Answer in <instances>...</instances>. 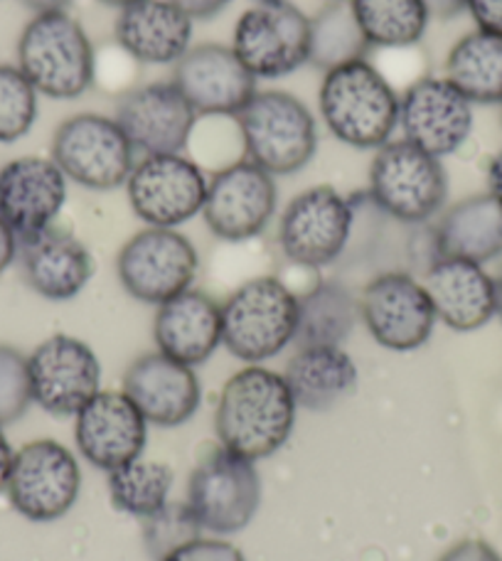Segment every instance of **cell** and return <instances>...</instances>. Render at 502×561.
Masks as SVG:
<instances>
[{
    "instance_id": "ba28073f",
    "label": "cell",
    "mask_w": 502,
    "mask_h": 561,
    "mask_svg": "<svg viewBox=\"0 0 502 561\" xmlns=\"http://www.w3.org/2000/svg\"><path fill=\"white\" fill-rule=\"evenodd\" d=\"M134 146L116 118L104 114H75L57 126L53 158L67 180L87 190H116L134 170Z\"/></svg>"
},
{
    "instance_id": "c3c4849f",
    "label": "cell",
    "mask_w": 502,
    "mask_h": 561,
    "mask_svg": "<svg viewBox=\"0 0 502 561\" xmlns=\"http://www.w3.org/2000/svg\"><path fill=\"white\" fill-rule=\"evenodd\" d=\"M254 3H276V0H254Z\"/></svg>"
},
{
    "instance_id": "8992f818",
    "label": "cell",
    "mask_w": 502,
    "mask_h": 561,
    "mask_svg": "<svg viewBox=\"0 0 502 561\" xmlns=\"http://www.w3.org/2000/svg\"><path fill=\"white\" fill-rule=\"evenodd\" d=\"M369 195L381 213L404 225H421L446 205L448 178L441 158L409 140H389L369 165Z\"/></svg>"
},
{
    "instance_id": "484cf974",
    "label": "cell",
    "mask_w": 502,
    "mask_h": 561,
    "mask_svg": "<svg viewBox=\"0 0 502 561\" xmlns=\"http://www.w3.org/2000/svg\"><path fill=\"white\" fill-rule=\"evenodd\" d=\"M193 23L170 0H136L118 10L114 37L140 65H175L193 47Z\"/></svg>"
},
{
    "instance_id": "f546056e",
    "label": "cell",
    "mask_w": 502,
    "mask_h": 561,
    "mask_svg": "<svg viewBox=\"0 0 502 561\" xmlns=\"http://www.w3.org/2000/svg\"><path fill=\"white\" fill-rule=\"evenodd\" d=\"M360 318V300L338 280H323L298 298L296 347H340L353 335Z\"/></svg>"
},
{
    "instance_id": "ee69618b",
    "label": "cell",
    "mask_w": 502,
    "mask_h": 561,
    "mask_svg": "<svg viewBox=\"0 0 502 561\" xmlns=\"http://www.w3.org/2000/svg\"><path fill=\"white\" fill-rule=\"evenodd\" d=\"M488 193L495 195L500 203H502V150L500 153L490 160L488 165Z\"/></svg>"
},
{
    "instance_id": "836d02e7",
    "label": "cell",
    "mask_w": 502,
    "mask_h": 561,
    "mask_svg": "<svg viewBox=\"0 0 502 561\" xmlns=\"http://www.w3.org/2000/svg\"><path fill=\"white\" fill-rule=\"evenodd\" d=\"M37 89L18 65H0V144H15L37 122Z\"/></svg>"
},
{
    "instance_id": "60d3db41",
    "label": "cell",
    "mask_w": 502,
    "mask_h": 561,
    "mask_svg": "<svg viewBox=\"0 0 502 561\" xmlns=\"http://www.w3.org/2000/svg\"><path fill=\"white\" fill-rule=\"evenodd\" d=\"M421 3H424L431 18L438 20H454L468 10V0H421Z\"/></svg>"
},
{
    "instance_id": "cb8c5ba5",
    "label": "cell",
    "mask_w": 502,
    "mask_h": 561,
    "mask_svg": "<svg viewBox=\"0 0 502 561\" xmlns=\"http://www.w3.org/2000/svg\"><path fill=\"white\" fill-rule=\"evenodd\" d=\"M424 288L436 318L456 333H474L495 318L493 274H488L483 264L436 256L426 272Z\"/></svg>"
},
{
    "instance_id": "f35d334b",
    "label": "cell",
    "mask_w": 502,
    "mask_h": 561,
    "mask_svg": "<svg viewBox=\"0 0 502 561\" xmlns=\"http://www.w3.org/2000/svg\"><path fill=\"white\" fill-rule=\"evenodd\" d=\"M438 561H502V557L483 539H464L448 549Z\"/></svg>"
},
{
    "instance_id": "d6a6232c",
    "label": "cell",
    "mask_w": 502,
    "mask_h": 561,
    "mask_svg": "<svg viewBox=\"0 0 502 561\" xmlns=\"http://www.w3.org/2000/svg\"><path fill=\"white\" fill-rule=\"evenodd\" d=\"M355 20L373 47H411L429 27V10L421 0H350Z\"/></svg>"
},
{
    "instance_id": "74e56055",
    "label": "cell",
    "mask_w": 502,
    "mask_h": 561,
    "mask_svg": "<svg viewBox=\"0 0 502 561\" xmlns=\"http://www.w3.org/2000/svg\"><path fill=\"white\" fill-rule=\"evenodd\" d=\"M468 13L478 30L502 37V0H468Z\"/></svg>"
},
{
    "instance_id": "5bb4252c",
    "label": "cell",
    "mask_w": 502,
    "mask_h": 561,
    "mask_svg": "<svg viewBox=\"0 0 502 561\" xmlns=\"http://www.w3.org/2000/svg\"><path fill=\"white\" fill-rule=\"evenodd\" d=\"M360 318L375 343L391 353H411L434 335L436 310L429 290L404 272L379 274L360 296Z\"/></svg>"
},
{
    "instance_id": "30bf717a",
    "label": "cell",
    "mask_w": 502,
    "mask_h": 561,
    "mask_svg": "<svg viewBox=\"0 0 502 561\" xmlns=\"http://www.w3.org/2000/svg\"><path fill=\"white\" fill-rule=\"evenodd\" d=\"M5 490L18 515L30 523H55L75 507L82 470L72 450L59 440H30L15 450Z\"/></svg>"
},
{
    "instance_id": "ab89813d",
    "label": "cell",
    "mask_w": 502,
    "mask_h": 561,
    "mask_svg": "<svg viewBox=\"0 0 502 561\" xmlns=\"http://www.w3.org/2000/svg\"><path fill=\"white\" fill-rule=\"evenodd\" d=\"M178 5L187 18L193 20H209L223 13V10L232 3V0H170Z\"/></svg>"
},
{
    "instance_id": "d6986e66",
    "label": "cell",
    "mask_w": 502,
    "mask_h": 561,
    "mask_svg": "<svg viewBox=\"0 0 502 561\" xmlns=\"http://www.w3.org/2000/svg\"><path fill=\"white\" fill-rule=\"evenodd\" d=\"M67 175L53 158L23 156L0 168V217L18 239L55 227L67 203Z\"/></svg>"
},
{
    "instance_id": "ac0fdd59",
    "label": "cell",
    "mask_w": 502,
    "mask_h": 561,
    "mask_svg": "<svg viewBox=\"0 0 502 561\" xmlns=\"http://www.w3.org/2000/svg\"><path fill=\"white\" fill-rule=\"evenodd\" d=\"M197 116H237L256 94V77L227 45H195L170 77Z\"/></svg>"
},
{
    "instance_id": "2e32d148",
    "label": "cell",
    "mask_w": 502,
    "mask_h": 561,
    "mask_svg": "<svg viewBox=\"0 0 502 561\" xmlns=\"http://www.w3.org/2000/svg\"><path fill=\"white\" fill-rule=\"evenodd\" d=\"M276 203L278 190L274 175L244 158L223 168L209 180L203 217L217 239L247 242L271 225Z\"/></svg>"
},
{
    "instance_id": "1f68e13d",
    "label": "cell",
    "mask_w": 502,
    "mask_h": 561,
    "mask_svg": "<svg viewBox=\"0 0 502 561\" xmlns=\"http://www.w3.org/2000/svg\"><path fill=\"white\" fill-rule=\"evenodd\" d=\"M175 473L163 460L136 458L109 473V497L122 513L148 519L170 503Z\"/></svg>"
},
{
    "instance_id": "44dd1931",
    "label": "cell",
    "mask_w": 502,
    "mask_h": 561,
    "mask_svg": "<svg viewBox=\"0 0 502 561\" xmlns=\"http://www.w3.org/2000/svg\"><path fill=\"white\" fill-rule=\"evenodd\" d=\"M148 421L124 392H99L75 416V444L94 468L112 470L144 456Z\"/></svg>"
},
{
    "instance_id": "603a6c76",
    "label": "cell",
    "mask_w": 502,
    "mask_h": 561,
    "mask_svg": "<svg viewBox=\"0 0 502 561\" xmlns=\"http://www.w3.org/2000/svg\"><path fill=\"white\" fill-rule=\"evenodd\" d=\"M18 259L27 286L47 300H72L94 276V259L75 234L49 227L18 239Z\"/></svg>"
},
{
    "instance_id": "4316f807",
    "label": "cell",
    "mask_w": 502,
    "mask_h": 561,
    "mask_svg": "<svg viewBox=\"0 0 502 561\" xmlns=\"http://www.w3.org/2000/svg\"><path fill=\"white\" fill-rule=\"evenodd\" d=\"M436 256L488 264L502 256V203L490 193L448 207L434 229Z\"/></svg>"
},
{
    "instance_id": "83f0119b",
    "label": "cell",
    "mask_w": 502,
    "mask_h": 561,
    "mask_svg": "<svg viewBox=\"0 0 502 561\" xmlns=\"http://www.w3.org/2000/svg\"><path fill=\"white\" fill-rule=\"evenodd\" d=\"M284 379L300 409L328 412L355 392L357 365L343 347H298L288 359Z\"/></svg>"
},
{
    "instance_id": "e0dca14e",
    "label": "cell",
    "mask_w": 502,
    "mask_h": 561,
    "mask_svg": "<svg viewBox=\"0 0 502 561\" xmlns=\"http://www.w3.org/2000/svg\"><path fill=\"white\" fill-rule=\"evenodd\" d=\"M399 126L404 140L424 153L454 156L474 131V104L446 77L417 79L401 94Z\"/></svg>"
},
{
    "instance_id": "bcb514c9",
    "label": "cell",
    "mask_w": 502,
    "mask_h": 561,
    "mask_svg": "<svg viewBox=\"0 0 502 561\" xmlns=\"http://www.w3.org/2000/svg\"><path fill=\"white\" fill-rule=\"evenodd\" d=\"M493 284H495V316L502 320V264L493 274Z\"/></svg>"
},
{
    "instance_id": "7a4b0ae2",
    "label": "cell",
    "mask_w": 502,
    "mask_h": 561,
    "mask_svg": "<svg viewBox=\"0 0 502 561\" xmlns=\"http://www.w3.org/2000/svg\"><path fill=\"white\" fill-rule=\"evenodd\" d=\"M401 96L389 79L367 59L326 72L318 92L320 116L340 144L357 150H377L399 126Z\"/></svg>"
},
{
    "instance_id": "4fadbf2b",
    "label": "cell",
    "mask_w": 502,
    "mask_h": 561,
    "mask_svg": "<svg viewBox=\"0 0 502 561\" xmlns=\"http://www.w3.org/2000/svg\"><path fill=\"white\" fill-rule=\"evenodd\" d=\"M355 213L330 185L304 190L286 205L278 225V242L290 262L323 268L345 252L353 234Z\"/></svg>"
},
{
    "instance_id": "d590c367",
    "label": "cell",
    "mask_w": 502,
    "mask_h": 561,
    "mask_svg": "<svg viewBox=\"0 0 502 561\" xmlns=\"http://www.w3.org/2000/svg\"><path fill=\"white\" fill-rule=\"evenodd\" d=\"M27 357L10 345H0V426L15 424L33 407Z\"/></svg>"
},
{
    "instance_id": "7c38bea8",
    "label": "cell",
    "mask_w": 502,
    "mask_h": 561,
    "mask_svg": "<svg viewBox=\"0 0 502 561\" xmlns=\"http://www.w3.org/2000/svg\"><path fill=\"white\" fill-rule=\"evenodd\" d=\"M235 55L256 79H278L308 65L310 18L288 0L256 3L239 15Z\"/></svg>"
},
{
    "instance_id": "7402d4cb",
    "label": "cell",
    "mask_w": 502,
    "mask_h": 561,
    "mask_svg": "<svg viewBox=\"0 0 502 561\" xmlns=\"http://www.w3.org/2000/svg\"><path fill=\"white\" fill-rule=\"evenodd\" d=\"M124 394L148 424L175 428L197 414L203 389L195 367L178 363L163 353H148L126 369Z\"/></svg>"
},
{
    "instance_id": "5b68a950",
    "label": "cell",
    "mask_w": 502,
    "mask_h": 561,
    "mask_svg": "<svg viewBox=\"0 0 502 561\" xmlns=\"http://www.w3.org/2000/svg\"><path fill=\"white\" fill-rule=\"evenodd\" d=\"M296 330L298 296L274 276L247 280L223 306V345L249 365L284 353Z\"/></svg>"
},
{
    "instance_id": "b9f144b4",
    "label": "cell",
    "mask_w": 502,
    "mask_h": 561,
    "mask_svg": "<svg viewBox=\"0 0 502 561\" xmlns=\"http://www.w3.org/2000/svg\"><path fill=\"white\" fill-rule=\"evenodd\" d=\"M18 259V237L0 217V274Z\"/></svg>"
},
{
    "instance_id": "d4e9b609",
    "label": "cell",
    "mask_w": 502,
    "mask_h": 561,
    "mask_svg": "<svg viewBox=\"0 0 502 561\" xmlns=\"http://www.w3.org/2000/svg\"><path fill=\"white\" fill-rule=\"evenodd\" d=\"M153 340L158 353L178 363L187 367L205 365L223 345V306L203 290L187 288L185 294L158 306Z\"/></svg>"
},
{
    "instance_id": "52a82bcc",
    "label": "cell",
    "mask_w": 502,
    "mask_h": 561,
    "mask_svg": "<svg viewBox=\"0 0 502 561\" xmlns=\"http://www.w3.org/2000/svg\"><path fill=\"white\" fill-rule=\"evenodd\" d=\"M197 523L213 535H237L251 525L261 505L254 460L225 446H209L187 480V500Z\"/></svg>"
},
{
    "instance_id": "4dcf8cb0",
    "label": "cell",
    "mask_w": 502,
    "mask_h": 561,
    "mask_svg": "<svg viewBox=\"0 0 502 561\" xmlns=\"http://www.w3.org/2000/svg\"><path fill=\"white\" fill-rule=\"evenodd\" d=\"M373 45L360 30L350 0H328L326 8L310 18L308 62L320 72L367 59Z\"/></svg>"
},
{
    "instance_id": "e575fe53",
    "label": "cell",
    "mask_w": 502,
    "mask_h": 561,
    "mask_svg": "<svg viewBox=\"0 0 502 561\" xmlns=\"http://www.w3.org/2000/svg\"><path fill=\"white\" fill-rule=\"evenodd\" d=\"M140 523H144V537L150 554L158 561L173 552V549L193 542L203 533V527H199L187 503H168L160 513L140 519Z\"/></svg>"
},
{
    "instance_id": "9a60e30c",
    "label": "cell",
    "mask_w": 502,
    "mask_h": 561,
    "mask_svg": "<svg viewBox=\"0 0 502 561\" xmlns=\"http://www.w3.org/2000/svg\"><path fill=\"white\" fill-rule=\"evenodd\" d=\"M33 402L55 416H77L102 392V365L84 340L57 333L27 355Z\"/></svg>"
},
{
    "instance_id": "f1b7e54d",
    "label": "cell",
    "mask_w": 502,
    "mask_h": 561,
    "mask_svg": "<svg viewBox=\"0 0 502 561\" xmlns=\"http://www.w3.org/2000/svg\"><path fill=\"white\" fill-rule=\"evenodd\" d=\"M446 79L470 104H502V37L483 30L460 37L446 57Z\"/></svg>"
},
{
    "instance_id": "9c48e42d",
    "label": "cell",
    "mask_w": 502,
    "mask_h": 561,
    "mask_svg": "<svg viewBox=\"0 0 502 561\" xmlns=\"http://www.w3.org/2000/svg\"><path fill=\"white\" fill-rule=\"evenodd\" d=\"M197 268L195 244L178 229L166 227L140 229L116 259V274L126 294L148 306H163L193 288Z\"/></svg>"
},
{
    "instance_id": "8d00e7d4",
    "label": "cell",
    "mask_w": 502,
    "mask_h": 561,
    "mask_svg": "<svg viewBox=\"0 0 502 561\" xmlns=\"http://www.w3.org/2000/svg\"><path fill=\"white\" fill-rule=\"evenodd\" d=\"M160 561H247L242 549L235 547L232 542H225V539H213V537H197L193 542L173 549V552L166 554Z\"/></svg>"
},
{
    "instance_id": "3957f363",
    "label": "cell",
    "mask_w": 502,
    "mask_h": 561,
    "mask_svg": "<svg viewBox=\"0 0 502 561\" xmlns=\"http://www.w3.org/2000/svg\"><path fill=\"white\" fill-rule=\"evenodd\" d=\"M18 69L37 94L72 102L94 84V47L69 13H39L20 33Z\"/></svg>"
},
{
    "instance_id": "ffe728a7",
    "label": "cell",
    "mask_w": 502,
    "mask_h": 561,
    "mask_svg": "<svg viewBox=\"0 0 502 561\" xmlns=\"http://www.w3.org/2000/svg\"><path fill=\"white\" fill-rule=\"evenodd\" d=\"M116 122L138 153H183L197 124L195 108L173 82H153L128 92L116 108Z\"/></svg>"
},
{
    "instance_id": "f6af8a7d",
    "label": "cell",
    "mask_w": 502,
    "mask_h": 561,
    "mask_svg": "<svg viewBox=\"0 0 502 561\" xmlns=\"http://www.w3.org/2000/svg\"><path fill=\"white\" fill-rule=\"evenodd\" d=\"M23 3L39 13H67V8L72 5V0H23Z\"/></svg>"
},
{
    "instance_id": "8fae6325",
    "label": "cell",
    "mask_w": 502,
    "mask_h": 561,
    "mask_svg": "<svg viewBox=\"0 0 502 561\" xmlns=\"http://www.w3.org/2000/svg\"><path fill=\"white\" fill-rule=\"evenodd\" d=\"M207 175L183 153L144 156L126 180L134 215L148 227L175 229L203 213Z\"/></svg>"
},
{
    "instance_id": "7dc6e473",
    "label": "cell",
    "mask_w": 502,
    "mask_h": 561,
    "mask_svg": "<svg viewBox=\"0 0 502 561\" xmlns=\"http://www.w3.org/2000/svg\"><path fill=\"white\" fill-rule=\"evenodd\" d=\"M102 3H106V5H114V8H126V5H130V3H136V0H102Z\"/></svg>"
},
{
    "instance_id": "277c9868",
    "label": "cell",
    "mask_w": 502,
    "mask_h": 561,
    "mask_svg": "<svg viewBox=\"0 0 502 561\" xmlns=\"http://www.w3.org/2000/svg\"><path fill=\"white\" fill-rule=\"evenodd\" d=\"M235 118L247 160L269 175L300 173L316 156V116L296 94L256 92Z\"/></svg>"
},
{
    "instance_id": "6da1fadb",
    "label": "cell",
    "mask_w": 502,
    "mask_h": 561,
    "mask_svg": "<svg viewBox=\"0 0 502 561\" xmlns=\"http://www.w3.org/2000/svg\"><path fill=\"white\" fill-rule=\"evenodd\" d=\"M296 399L284 375L249 365L227 379L215 412L219 446L261 460L274 456L296 424Z\"/></svg>"
},
{
    "instance_id": "7bdbcfd3",
    "label": "cell",
    "mask_w": 502,
    "mask_h": 561,
    "mask_svg": "<svg viewBox=\"0 0 502 561\" xmlns=\"http://www.w3.org/2000/svg\"><path fill=\"white\" fill-rule=\"evenodd\" d=\"M13 448H10L8 438L3 434V426H0V493H3L8 485V476H10V466H13Z\"/></svg>"
}]
</instances>
